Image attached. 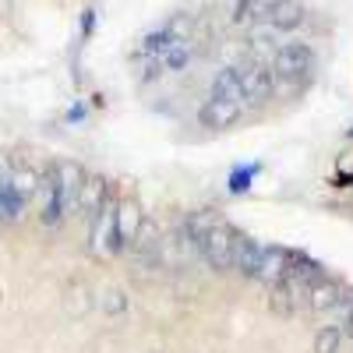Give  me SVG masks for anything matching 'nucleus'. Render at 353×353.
Here are the masks:
<instances>
[{
  "mask_svg": "<svg viewBox=\"0 0 353 353\" xmlns=\"http://www.w3.org/2000/svg\"><path fill=\"white\" fill-rule=\"evenodd\" d=\"M141 223H145V216H141V209H138V201H134V198L117 201V237H121V244H124V248H131V244H134Z\"/></svg>",
  "mask_w": 353,
  "mask_h": 353,
  "instance_id": "nucleus-13",
  "label": "nucleus"
},
{
  "mask_svg": "<svg viewBox=\"0 0 353 353\" xmlns=\"http://www.w3.org/2000/svg\"><path fill=\"white\" fill-rule=\"evenodd\" d=\"M301 293L293 290L290 283H276V286H269V304H272V311H279V314H293L301 307Z\"/></svg>",
  "mask_w": 353,
  "mask_h": 353,
  "instance_id": "nucleus-18",
  "label": "nucleus"
},
{
  "mask_svg": "<svg viewBox=\"0 0 353 353\" xmlns=\"http://www.w3.org/2000/svg\"><path fill=\"white\" fill-rule=\"evenodd\" d=\"M194 61V46H191V39H181V43H173L163 57H159V64H163V71H184L188 64Z\"/></svg>",
  "mask_w": 353,
  "mask_h": 353,
  "instance_id": "nucleus-19",
  "label": "nucleus"
},
{
  "mask_svg": "<svg viewBox=\"0 0 353 353\" xmlns=\"http://www.w3.org/2000/svg\"><path fill=\"white\" fill-rule=\"evenodd\" d=\"M209 96H216V99H230V103H241V106H244V81H241V68H237V64H226V68L212 78Z\"/></svg>",
  "mask_w": 353,
  "mask_h": 353,
  "instance_id": "nucleus-14",
  "label": "nucleus"
},
{
  "mask_svg": "<svg viewBox=\"0 0 353 353\" xmlns=\"http://www.w3.org/2000/svg\"><path fill=\"white\" fill-rule=\"evenodd\" d=\"M88 248H92V254H121L124 251L121 237H117V198L113 194H106L103 209L88 223Z\"/></svg>",
  "mask_w": 353,
  "mask_h": 353,
  "instance_id": "nucleus-2",
  "label": "nucleus"
},
{
  "mask_svg": "<svg viewBox=\"0 0 353 353\" xmlns=\"http://www.w3.org/2000/svg\"><path fill=\"white\" fill-rule=\"evenodd\" d=\"M272 8H276V0H237L233 4V25H248V28L265 25Z\"/></svg>",
  "mask_w": 353,
  "mask_h": 353,
  "instance_id": "nucleus-16",
  "label": "nucleus"
},
{
  "mask_svg": "<svg viewBox=\"0 0 353 353\" xmlns=\"http://www.w3.org/2000/svg\"><path fill=\"white\" fill-rule=\"evenodd\" d=\"M188 32H191V18H188V14H176V18H170L166 25L152 28V32L141 39L138 57H145V61H159V57H163V53H166L173 43L188 39Z\"/></svg>",
  "mask_w": 353,
  "mask_h": 353,
  "instance_id": "nucleus-4",
  "label": "nucleus"
},
{
  "mask_svg": "<svg viewBox=\"0 0 353 353\" xmlns=\"http://www.w3.org/2000/svg\"><path fill=\"white\" fill-rule=\"evenodd\" d=\"M53 176H57V188H61V201H64V212L74 216V205H78V191L85 184V170L71 159H57L53 163Z\"/></svg>",
  "mask_w": 353,
  "mask_h": 353,
  "instance_id": "nucleus-7",
  "label": "nucleus"
},
{
  "mask_svg": "<svg viewBox=\"0 0 353 353\" xmlns=\"http://www.w3.org/2000/svg\"><path fill=\"white\" fill-rule=\"evenodd\" d=\"M106 194H110V184L103 181V176H85V184H81V191H78L74 216H81V219H88V223H92V216L103 209Z\"/></svg>",
  "mask_w": 353,
  "mask_h": 353,
  "instance_id": "nucleus-12",
  "label": "nucleus"
},
{
  "mask_svg": "<svg viewBox=\"0 0 353 353\" xmlns=\"http://www.w3.org/2000/svg\"><path fill=\"white\" fill-rule=\"evenodd\" d=\"M128 304H131V301L124 297L121 290H110L106 297H103V311H110V314H124V311H128Z\"/></svg>",
  "mask_w": 353,
  "mask_h": 353,
  "instance_id": "nucleus-23",
  "label": "nucleus"
},
{
  "mask_svg": "<svg viewBox=\"0 0 353 353\" xmlns=\"http://www.w3.org/2000/svg\"><path fill=\"white\" fill-rule=\"evenodd\" d=\"M329 318H332V325H339V332H343V336H353V290L339 301V307H336Z\"/></svg>",
  "mask_w": 353,
  "mask_h": 353,
  "instance_id": "nucleus-20",
  "label": "nucleus"
},
{
  "mask_svg": "<svg viewBox=\"0 0 353 353\" xmlns=\"http://www.w3.org/2000/svg\"><path fill=\"white\" fill-rule=\"evenodd\" d=\"M81 32H85V36L92 32V11H85V18H81Z\"/></svg>",
  "mask_w": 353,
  "mask_h": 353,
  "instance_id": "nucleus-24",
  "label": "nucleus"
},
{
  "mask_svg": "<svg viewBox=\"0 0 353 353\" xmlns=\"http://www.w3.org/2000/svg\"><path fill=\"white\" fill-rule=\"evenodd\" d=\"M36 212H39V223H43V226H57V223L68 216V212H64L61 188H57L53 170L43 173V181H39V191H36Z\"/></svg>",
  "mask_w": 353,
  "mask_h": 353,
  "instance_id": "nucleus-6",
  "label": "nucleus"
},
{
  "mask_svg": "<svg viewBox=\"0 0 353 353\" xmlns=\"http://www.w3.org/2000/svg\"><path fill=\"white\" fill-rule=\"evenodd\" d=\"M261 251H265V244H258V241H251V237H244V233H241L237 251H233V272H241V276H251V279H254L258 261H261Z\"/></svg>",
  "mask_w": 353,
  "mask_h": 353,
  "instance_id": "nucleus-17",
  "label": "nucleus"
},
{
  "mask_svg": "<svg viewBox=\"0 0 353 353\" xmlns=\"http://www.w3.org/2000/svg\"><path fill=\"white\" fill-rule=\"evenodd\" d=\"M241 113H244L241 103H230V99L209 96V99L201 103V110H198V121H201V128H209V131H223V128H233V124H237Z\"/></svg>",
  "mask_w": 353,
  "mask_h": 353,
  "instance_id": "nucleus-8",
  "label": "nucleus"
},
{
  "mask_svg": "<svg viewBox=\"0 0 353 353\" xmlns=\"http://www.w3.org/2000/svg\"><path fill=\"white\" fill-rule=\"evenodd\" d=\"M346 293H350V290H346L339 279H329V276H325V279H318V283L304 293V297H307V307H311L314 314H332Z\"/></svg>",
  "mask_w": 353,
  "mask_h": 353,
  "instance_id": "nucleus-10",
  "label": "nucleus"
},
{
  "mask_svg": "<svg viewBox=\"0 0 353 353\" xmlns=\"http://www.w3.org/2000/svg\"><path fill=\"white\" fill-rule=\"evenodd\" d=\"M241 81H244V103H265L276 92V71L272 64H248L241 68Z\"/></svg>",
  "mask_w": 353,
  "mask_h": 353,
  "instance_id": "nucleus-5",
  "label": "nucleus"
},
{
  "mask_svg": "<svg viewBox=\"0 0 353 353\" xmlns=\"http://www.w3.org/2000/svg\"><path fill=\"white\" fill-rule=\"evenodd\" d=\"M318 279H325V269H321V261H314V258H307L304 251H297V254H293V265H290V272H286L283 283H290V286L304 297V293H307Z\"/></svg>",
  "mask_w": 353,
  "mask_h": 353,
  "instance_id": "nucleus-11",
  "label": "nucleus"
},
{
  "mask_svg": "<svg viewBox=\"0 0 353 353\" xmlns=\"http://www.w3.org/2000/svg\"><path fill=\"white\" fill-rule=\"evenodd\" d=\"M339 343H343L339 325H325L314 336V353H339Z\"/></svg>",
  "mask_w": 353,
  "mask_h": 353,
  "instance_id": "nucleus-22",
  "label": "nucleus"
},
{
  "mask_svg": "<svg viewBox=\"0 0 353 353\" xmlns=\"http://www.w3.org/2000/svg\"><path fill=\"white\" fill-rule=\"evenodd\" d=\"M293 254H297V251L279 248V244L265 248V251H261V261H258V272H254V279H261L265 286H276V283H283V279H286V272H290V265H293Z\"/></svg>",
  "mask_w": 353,
  "mask_h": 353,
  "instance_id": "nucleus-9",
  "label": "nucleus"
},
{
  "mask_svg": "<svg viewBox=\"0 0 353 353\" xmlns=\"http://www.w3.org/2000/svg\"><path fill=\"white\" fill-rule=\"evenodd\" d=\"M272 71L283 81H304L314 71V50L311 43H283L272 57Z\"/></svg>",
  "mask_w": 353,
  "mask_h": 353,
  "instance_id": "nucleus-3",
  "label": "nucleus"
},
{
  "mask_svg": "<svg viewBox=\"0 0 353 353\" xmlns=\"http://www.w3.org/2000/svg\"><path fill=\"white\" fill-rule=\"evenodd\" d=\"M304 4H297V0H276V8H272V14H269V28H276V32H293V28H301V21H304Z\"/></svg>",
  "mask_w": 353,
  "mask_h": 353,
  "instance_id": "nucleus-15",
  "label": "nucleus"
},
{
  "mask_svg": "<svg viewBox=\"0 0 353 353\" xmlns=\"http://www.w3.org/2000/svg\"><path fill=\"white\" fill-rule=\"evenodd\" d=\"M81 117H85V110H81V106H74V110L68 113V121H81Z\"/></svg>",
  "mask_w": 353,
  "mask_h": 353,
  "instance_id": "nucleus-25",
  "label": "nucleus"
},
{
  "mask_svg": "<svg viewBox=\"0 0 353 353\" xmlns=\"http://www.w3.org/2000/svg\"><path fill=\"white\" fill-rule=\"evenodd\" d=\"M237 241H241V230L230 226L226 219H216L198 237V254H201V261L209 265L212 272H230L233 269V251H237Z\"/></svg>",
  "mask_w": 353,
  "mask_h": 353,
  "instance_id": "nucleus-1",
  "label": "nucleus"
},
{
  "mask_svg": "<svg viewBox=\"0 0 353 353\" xmlns=\"http://www.w3.org/2000/svg\"><path fill=\"white\" fill-rule=\"evenodd\" d=\"M258 173H261V166H258V163H251V166H237V170L230 173V194H244Z\"/></svg>",
  "mask_w": 353,
  "mask_h": 353,
  "instance_id": "nucleus-21",
  "label": "nucleus"
}]
</instances>
